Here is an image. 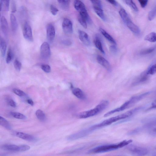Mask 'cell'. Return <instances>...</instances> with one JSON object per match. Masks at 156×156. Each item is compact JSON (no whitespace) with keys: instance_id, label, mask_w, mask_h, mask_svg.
<instances>
[{"instance_id":"obj_46","label":"cell","mask_w":156,"mask_h":156,"mask_svg":"<svg viewBox=\"0 0 156 156\" xmlns=\"http://www.w3.org/2000/svg\"><path fill=\"white\" fill-rule=\"evenodd\" d=\"M154 131L155 132H156V128L154 129Z\"/></svg>"},{"instance_id":"obj_24","label":"cell","mask_w":156,"mask_h":156,"mask_svg":"<svg viewBox=\"0 0 156 156\" xmlns=\"http://www.w3.org/2000/svg\"><path fill=\"white\" fill-rule=\"evenodd\" d=\"M9 0H0V11L3 9L5 11H8L9 10Z\"/></svg>"},{"instance_id":"obj_13","label":"cell","mask_w":156,"mask_h":156,"mask_svg":"<svg viewBox=\"0 0 156 156\" xmlns=\"http://www.w3.org/2000/svg\"><path fill=\"white\" fill-rule=\"evenodd\" d=\"M78 33L79 38L81 41L86 46H90V42L87 34L81 30H79Z\"/></svg>"},{"instance_id":"obj_15","label":"cell","mask_w":156,"mask_h":156,"mask_svg":"<svg viewBox=\"0 0 156 156\" xmlns=\"http://www.w3.org/2000/svg\"><path fill=\"white\" fill-rule=\"evenodd\" d=\"M1 30L4 35L7 37L9 34V26L5 18L2 16L1 18Z\"/></svg>"},{"instance_id":"obj_22","label":"cell","mask_w":156,"mask_h":156,"mask_svg":"<svg viewBox=\"0 0 156 156\" xmlns=\"http://www.w3.org/2000/svg\"><path fill=\"white\" fill-rule=\"evenodd\" d=\"M57 1L62 9L65 11H67L69 9V0H58Z\"/></svg>"},{"instance_id":"obj_30","label":"cell","mask_w":156,"mask_h":156,"mask_svg":"<svg viewBox=\"0 0 156 156\" xmlns=\"http://www.w3.org/2000/svg\"><path fill=\"white\" fill-rule=\"evenodd\" d=\"M124 1L135 12L138 11V9L135 4L132 0H124Z\"/></svg>"},{"instance_id":"obj_14","label":"cell","mask_w":156,"mask_h":156,"mask_svg":"<svg viewBox=\"0 0 156 156\" xmlns=\"http://www.w3.org/2000/svg\"><path fill=\"white\" fill-rule=\"evenodd\" d=\"M96 59L97 62L108 71H111V65L109 62L105 58L100 55H98L97 56Z\"/></svg>"},{"instance_id":"obj_29","label":"cell","mask_w":156,"mask_h":156,"mask_svg":"<svg viewBox=\"0 0 156 156\" xmlns=\"http://www.w3.org/2000/svg\"><path fill=\"white\" fill-rule=\"evenodd\" d=\"M11 115L14 118L21 119H26V116L23 114L16 112H11Z\"/></svg>"},{"instance_id":"obj_38","label":"cell","mask_w":156,"mask_h":156,"mask_svg":"<svg viewBox=\"0 0 156 156\" xmlns=\"http://www.w3.org/2000/svg\"><path fill=\"white\" fill-rule=\"evenodd\" d=\"M8 104L11 107H15L16 106V103L11 98H9L7 100Z\"/></svg>"},{"instance_id":"obj_17","label":"cell","mask_w":156,"mask_h":156,"mask_svg":"<svg viewBox=\"0 0 156 156\" xmlns=\"http://www.w3.org/2000/svg\"><path fill=\"white\" fill-rule=\"evenodd\" d=\"M74 7L79 13L87 11L84 3L80 0H75L74 3Z\"/></svg>"},{"instance_id":"obj_11","label":"cell","mask_w":156,"mask_h":156,"mask_svg":"<svg viewBox=\"0 0 156 156\" xmlns=\"http://www.w3.org/2000/svg\"><path fill=\"white\" fill-rule=\"evenodd\" d=\"M47 37L50 43L52 42L55 36V30L54 26L51 24H48L46 28Z\"/></svg>"},{"instance_id":"obj_42","label":"cell","mask_w":156,"mask_h":156,"mask_svg":"<svg viewBox=\"0 0 156 156\" xmlns=\"http://www.w3.org/2000/svg\"><path fill=\"white\" fill-rule=\"evenodd\" d=\"M62 42L63 44L67 46H69L72 43L71 41L68 40H63Z\"/></svg>"},{"instance_id":"obj_5","label":"cell","mask_w":156,"mask_h":156,"mask_svg":"<svg viewBox=\"0 0 156 156\" xmlns=\"http://www.w3.org/2000/svg\"><path fill=\"white\" fill-rule=\"evenodd\" d=\"M127 149L132 153L136 156H144L148 152V150L147 148L134 145H129Z\"/></svg>"},{"instance_id":"obj_25","label":"cell","mask_w":156,"mask_h":156,"mask_svg":"<svg viewBox=\"0 0 156 156\" xmlns=\"http://www.w3.org/2000/svg\"><path fill=\"white\" fill-rule=\"evenodd\" d=\"M0 125L7 129H11V126L9 122L1 116H0Z\"/></svg>"},{"instance_id":"obj_21","label":"cell","mask_w":156,"mask_h":156,"mask_svg":"<svg viewBox=\"0 0 156 156\" xmlns=\"http://www.w3.org/2000/svg\"><path fill=\"white\" fill-rule=\"evenodd\" d=\"M0 48L2 56L4 57L6 50V44L5 39L1 37L0 38Z\"/></svg>"},{"instance_id":"obj_9","label":"cell","mask_w":156,"mask_h":156,"mask_svg":"<svg viewBox=\"0 0 156 156\" xmlns=\"http://www.w3.org/2000/svg\"><path fill=\"white\" fill-rule=\"evenodd\" d=\"M23 34L24 38L27 41L32 42L33 38L32 29L30 25L26 22L24 24L23 29Z\"/></svg>"},{"instance_id":"obj_19","label":"cell","mask_w":156,"mask_h":156,"mask_svg":"<svg viewBox=\"0 0 156 156\" xmlns=\"http://www.w3.org/2000/svg\"><path fill=\"white\" fill-rule=\"evenodd\" d=\"M99 30L102 34L109 42L114 44H116V42L114 38L105 30L101 28H99Z\"/></svg>"},{"instance_id":"obj_6","label":"cell","mask_w":156,"mask_h":156,"mask_svg":"<svg viewBox=\"0 0 156 156\" xmlns=\"http://www.w3.org/2000/svg\"><path fill=\"white\" fill-rule=\"evenodd\" d=\"M5 150L13 151H22L28 150L30 149L29 146L27 145H16L14 144H6L2 147Z\"/></svg>"},{"instance_id":"obj_20","label":"cell","mask_w":156,"mask_h":156,"mask_svg":"<svg viewBox=\"0 0 156 156\" xmlns=\"http://www.w3.org/2000/svg\"><path fill=\"white\" fill-rule=\"evenodd\" d=\"M94 43L96 47L103 54H105L100 38L98 36H96L94 40Z\"/></svg>"},{"instance_id":"obj_23","label":"cell","mask_w":156,"mask_h":156,"mask_svg":"<svg viewBox=\"0 0 156 156\" xmlns=\"http://www.w3.org/2000/svg\"><path fill=\"white\" fill-rule=\"evenodd\" d=\"M144 40L150 42H156V33L152 32L150 33L145 37Z\"/></svg>"},{"instance_id":"obj_12","label":"cell","mask_w":156,"mask_h":156,"mask_svg":"<svg viewBox=\"0 0 156 156\" xmlns=\"http://www.w3.org/2000/svg\"><path fill=\"white\" fill-rule=\"evenodd\" d=\"M70 87L73 94L76 97L81 100H85L86 96L83 92L80 89L74 87L73 84H70Z\"/></svg>"},{"instance_id":"obj_32","label":"cell","mask_w":156,"mask_h":156,"mask_svg":"<svg viewBox=\"0 0 156 156\" xmlns=\"http://www.w3.org/2000/svg\"><path fill=\"white\" fill-rule=\"evenodd\" d=\"M156 73V63L150 66L147 70V75H153Z\"/></svg>"},{"instance_id":"obj_39","label":"cell","mask_w":156,"mask_h":156,"mask_svg":"<svg viewBox=\"0 0 156 156\" xmlns=\"http://www.w3.org/2000/svg\"><path fill=\"white\" fill-rule=\"evenodd\" d=\"M138 1L140 4L141 6L143 8H144L146 6L148 2V0H139Z\"/></svg>"},{"instance_id":"obj_33","label":"cell","mask_w":156,"mask_h":156,"mask_svg":"<svg viewBox=\"0 0 156 156\" xmlns=\"http://www.w3.org/2000/svg\"><path fill=\"white\" fill-rule=\"evenodd\" d=\"M78 20L80 24L84 28H87V21L85 18L79 14L78 16Z\"/></svg>"},{"instance_id":"obj_7","label":"cell","mask_w":156,"mask_h":156,"mask_svg":"<svg viewBox=\"0 0 156 156\" xmlns=\"http://www.w3.org/2000/svg\"><path fill=\"white\" fill-rule=\"evenodd\" d=\"M91 2L93 5L94 10L97 15L103 20H105V16L103 10L101 1L100 0H91Z\"/></svg>"},{"instance_id":"obj_10","label":"cell","mask_w":156,"mask_h":156,"mask_svg":"<svg viewBox=\"0 0 156 156\" xmlns=\"http://www.w3.org/2000/svg\"><path fill=\"white\" fill-rule=\"evenodd\" d=\"M62 28L65 33L71 34L73 32V25L71 21L68 18H64L62 23Z\"/></svg>"},{"instance_id":"obj_43","label":"cell","mask_w":156,"mask_h":156,"mask_svg":"<svg viewBox=\"0 0 156 156\" xmlns=\"http://www.w3.org/2000/svg\"><path fill=\"white\" fill-rule=\"evenodd\" d=\"M107 1L109 2V3H111V4L116 6L117 5V2L115 0H107Z\"/></svg>"},{"instance_id":"obj_36","label":"cell","mask_w":156,"mask_h":156,"mask_svg":"<svg viewBox=\"0 0 156 156\" xmlns=\"http://www.w3.org/2000/svg\"><path fill=\"white\" fill-rule=\"evenodd\" d=\"M41 68L42 70L47 73L50 72L51 69L50 66L47 64H43L41 66Z\"/></svg>"},{"instance_id":"obj_41","label":"cell","mask_w":156,"mask_h":156,"mask_svg":"<svg viewBox=\"0 0 156 156\" xmlns=\"http://www.w3.org/2000/svg\"><path fill=\"white\" fill-rule=\"evenodd\" d=\"M110 50L111 52L113 54H115L117 51V49L116 46L112 45L110 47Z\"/></svg>"},{"instance_id":"obj_27","label":"cell","mask_w":156,"mask_h":156,"mask_svg":"<svg viewBox=\"0 0 156 156\" xmlns=\"http://www.w3.org/2000/svg\"><path fill=\"white\" fill-rule=\"evenodd\" d=\"M156 49V45L148 48L142 50L140 51V54L141 55H145L151 53Z\"/></svg>"},{"instance_id":"obj_45","label":"cell","mask_w":156,"mask_h":156,"mask_svg":"<svg viewBox=\"0 0 156 156\" xmlns=\"http://www.w3.org/2000/svg\"><path fill=\"white\" fill-rule=\"evenodd\" d=\"M156 108V103L152 104L151 106L149 107L147 110H149L153 109Z\"/></svg>"},{"instance_id":"obj_34","label":"cell","mask_w":156,"mask_h":156,"mask_svg":"<svg viewBox=\"0 0 156 156\" xmlns=\"http://www.w3.org/2000/svg\"><path fill=\"white\" fill-rule=\"evenodd\" d=\"M12 91L20 97L25 96L26 95V94L23 91L17 88L13 89Z\"/></svg>"},{"instance_id":"obj_40","label":"cell","mask_w":156,"mask_h":156,"mask_svg":"<svg viewBox=\"0 0 156 156\" xmlns=\"http://www.w3.org/2000/svg\"><path fill=\"white\" fill-rule=\"evenodd\" d=\"M11 12L13 13L16 11V9L15 2L14 1H12L11 4Z\"/></svg>"},{"instance_id":"obj_4","label":"cell","mask_w":156,"mask_h":156,"mask_svg":"<svg viewBox=\"0 0 156 156\" xmlns=\"http://www.w3.org/2000/svg\"><path fill=\"white\" fill-rule=\"evenodd\" d=\"M119 13L124 22L129 29L135 34H140L141 32L140 29L131 21L126 10L121 8L119 11Z\"/></svg>"},{"instance_id":"obj_18","label":"cell","mask_w":156,"mask_h":156,"mask_svg":"<svg viewBox=\"0 0 156 156\" xmlns=\"http://www.w3.org/2000/svg\"><path fill=\"white\" fill-rule=\"evenodd\" d=\"M10 19L12 31L15 32L17 30L18 25L16 16L12 13L10 14Z\"/></svg>"},{"instance_id":"obj_26","label":"cell","mask_w":156,"mask_h":156,"mask_svg":"<svg viewBox=\"0 0 156 156\" xmlns=\"http://www.w3.org/2000/svg\"><path fill=\"white\" fill-rule=\"evenodd\" d=\"M36 115L37 119L41 122H44L46 120V116L44 112L40 109L37 110L35 112Z\"/></svg>"},{"instance_id":"obj_1","label":"cell","mask_w":156,"mask_h":156,"mask_svg":"<svg viewBox=\"0 0 156 156\" xmlns=\"http://www.w3.org/2000/svg\"><path fill=\"white\" fill-rule=\"evenodd\" d=\"M142 108L141 107L135 108L123 113L105 119L99 123L90 126L93 131L103 127L109 125L118 121L128 118L137 113Z\"/></svg>"},{"instance_id":"obj_28","label":"cell","mask_w":156,"mask_h":156,"mask_svg":"<svg viewBox=\"0 0 156 156\" xmlns=\"http://www.w3.org/2000/svg\"><path fill=\"white\" fill-rule=\"evenodd\" d=\"M156 16V4L153 8L149 12L148 18L151 21L154 19Z\"/></svg>"},{"instance_id":"obj_3","label":"cell","mask_w":156,"mask_h":156,"mask_svg":"<svg viewBox=\"0 0 156 156\" xmlns=\"http://www.w3.org/2000/svg\"><path fill=\"white\" fill-rule=\"evenodd\" d=\"M109 104L108 101L103 100L95 108L88 111L77 113L76 116L79 119H85L95 115L105 109Z\"/></svg>"},{"instance_id":"obj_8","label":"cell","mask_w":156,"mask_h":156,"mask_svg":"<svg viewBox=\"0 0 156 156\" xmlns=\"http://www.w3.org/2000/svg\"><path fill=\"white\" fill-rule=\"evenodd\" d=\"M40 54L41 57L44 59L49 58L51 55V50L48 43L46 42H43L40 47Z\"/></svg>"},{"instance_id":"obj_2","label":"cell","mask_w":156,"mask_h":156,"mask_svg":"<svg viewBox=\"0 0 156 156\" xmlns=\"http://www.w3.org/2000/svg\"><path fill=\"white\" fill-rule=\"evenodd\" d=\"M132 140H125L117 144H112L101 145L92 148L89 150L88 154L99 153L114 151L129 145Z\"/></svg>"},{"instance_id":"obj_44","label":"cell","mask_w":156,"mask_h":156,"mask_svg":"<svg viewBox=\"0 0 156 156\" xmlns=\"http://www.w3.org/2000/svg\"><path fill=\"white\" fill-rule=\"evenodd\" d=\"M27 102L31 106H33L34 105V102L31 99H27Z\"/></svg>"},{"instance_id":"obj_31","label":"cell","mask_w":156,"mask_h":156,"mask_svg":"<svg viewBox=\"0 0 156 156\" xmlns=\"http://www.w3.org/2000/svg\"><path fill=\"white\" fill-rule=\"evenodd\" d=\"M13 53L11 49L9 48L7 51L6 58V62L7 63H9L11 61L13 57Z\"/></svg>"},{"instance_id":"obj_35","label":"cell","mask_w":156,"mask_h":156,"mask_svg":"<svg viewBox=\"0 0 156 156\" xmlns=\"http://www.w3.org/2000/svg\"><path fill=\"white\" fill-rule=\"evenodd\" d=\"M15 68L17 71H20L21 68L22 64L21 62L17 59H15L13 62Z\"/></svg>"},{"instance_id":"obj_37","label":"cell","mask_w":156,"mask_h":156,"mask_svg":"<svg viewBox=\"0 0 156 156\" xmlns=\"http://www.w3.org/2000/svg\"><path fill=\"white\" fill-rule=\"evenodd\" d=\"M50 10L51 13L53 15H56L58 11V9L55 6L52 5H50Z\"/></svg>"},{"instance_id":"obj_16","label":"cell","mask_w":156,"mask_h":156,"mask_svg":"<svg viewBox=\"0 0 156 156\" xmlns=\"http://www.w3.org/2000/svg\"><path fill=\"white\" fill-rule=\"evenodd\" d=\"M16 135L17 137L29 141H34L36 140L34 136L23 132H17Z\"/></svg>"}]
</instances>
